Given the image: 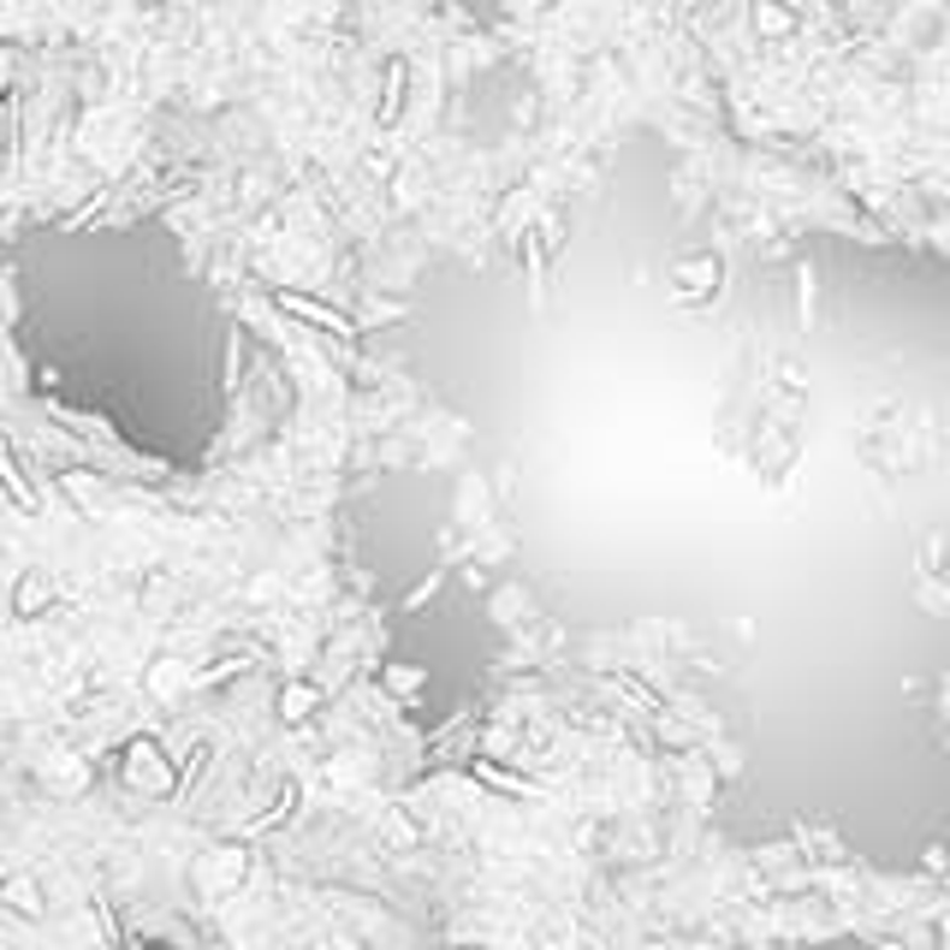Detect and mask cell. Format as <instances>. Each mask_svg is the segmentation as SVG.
Masks as SVG:
<instances>
[{
    "label": "cell",
    "instance_id": "6da1fadb",
    "mask_svg": "<svg viewBox=\"0 0 950 950\" xmlns=\"http://www.w3.org/2000/svg\"><path fill=\"white\" fill-rule=\"evenodd\" d=\"M719 273H724V262L713 250L689 256V262H678V298H707V291H719Z\"/></svg>",
    "mask_w": 950,
    "mask_h": 950
},
{
    "label": "cell",
    "instance_id": "7a4b0ae2",
    "mask_svg": "<svg viewBox=\"0 0 950 950\" xmlns=\"http://www.w3.org/2000/svg\"><path fill=\"white\" fill-rule=\"evenodd\" d=\"M754 30L760 37H790V30H797V12H790L784 0H754Z\"/></svg>",
    "mask_w": 950,
    "mask_h": 950
}]
</instances>
